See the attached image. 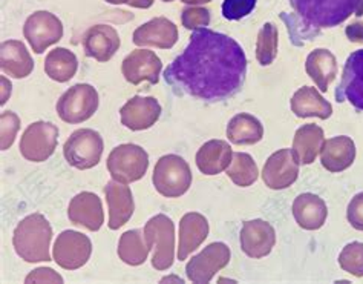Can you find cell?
Instances as JSON below:
<instances>
[{"instance_id":"cell-1","label":"cell","mask_w":363,"mask_h":284,"mask_svg":"<svg viewBox=\"0 0 363 284\" xmlns=\"http://www.w3.org/2000/svg\"><path fill=\"white\" fill-rule=\"evenodd\" d=\"M247 79V57L230 36L199 28L192 33L183 54L164 71V80L177 96L203 102L235 97Z\"/></svg>"},{"instance_id":"cell-2","label":"cell","mask_w":363,"mask_h":284,"mask_svg":"<svg viewBox=\"0 0 363 284\" xmlns=\"http://www.w3.org/2000/svg\"><path fill=\"white\" fill-rule=\"evenodd\" d=\"M293 11L281 13L293 45L302 46L327 28L339 26L351 16H363V0H290Z\"/></svg>"},{"instance_id":"cell-3","label":"cell","mask_w":363,"mask_h":284,"mask_svg":"<svg viewBox=\"0 0 363 284\" xmlns=\"http://www.w3.org/2000/svg\"><path fill=\"white\" fill-rule=\"evenodd\" d=\"M52 227L42 214L28 215L16 226L13 246L16 253L26 263L51 261Z\"/></svg>"},{"instance_id":"cell-4","label":"cell","mask_w":363,"mask_h":284,"mask_svg":"<svg viewBox=\"0 0 363 284\" xmlns=\"http://www.w3.org/2000/svg\"><path fill=\"white\" fill-rule=\"evenodd\" d=\"M192 169L183 157L169 154L161 157L152 174V183L157 191L167 198L184 195L192 186Z\"/></svg>"},{"instance_id":"cell-5","label":"cell","mask_w":363,"mask_h":284,"mask_svg":"<svg viewBox=\"0 0 363 284\" xmlns=\"http://www.w3.org/2000/svg\"><path fill=\"white\" fill-rule=\"evenodd\" d=\"M145 235L152 253V266L167 271L175 260V224L164 214H158L146 223Z\"/></svg>"},{"instance_id":"cell-6","label":"cell","mask_w":363,"mask_h":284,"mask_svg":"<svg viewBox=\"0 0 363 284\" xmlns=\"http://www.w3.org/2000/svg\"><path fill=\"white\" fill-rule=\"evenodd\" d=\"M99 105L100 97L97 89L92 84L79 83L62 94L55 109L65 123L79 125V123L89 120L97 112Z\"/></svg>"},{"instance_id":"cell-7","label":"cell","mask_w":363,"mask_h":284,"mask_svg":"<svg viewBox=\"0 0 363 284\" xmlns=\"http://www.w3.org/2000/svg\"><path fill=\"white\" fill-rule=\"evenodd\" d=\"M149 168V155L138 145L124 143L111 151L108 157V170L112 180L120 183L138 182Z\"/></svg>"},{"instance_id":"cell-8","label":"cell","mask_w":363,"mask_h":284,"mask_svg":"<svg viewBox=\"0 0 363 284\" xmlns=\"http://www.w3.org/2000/svg\"><path fill=\"white\" fill-rule=\"evenodd\" d=\"M103 149L104 143L99 132L83 128L74 131L71 137L65 141L63 155L71 166L86 170L100 163Z\"/></svg>"},{"instance_id":"cell-9","label":"cell","mask_w":363,"mask_h":284,"mask_svg":"<svg viewBox=\"0 0 363 284\" xmlns=\"http://www.w3.org/2000/svg\"><path fill=\"white\" fill-rule=\"evenodd\" d=\"M57 141L59 128L51 121H35L25 129L18 149L28 162L42 163L55 153Z\"/></svg>"},{"instance_id":"cell-10","label":"cell","mask_w":363,"mask_h":284,"mask_svg":"<svg viewBox=\"0 0 363 284\" xmlns=\"http://www.w3.org/2000/svg\"><path fill=\"white\" fill-rule=\"evenodd\" d=\"M23 36L35 54H43L50 46L62 40L63 23L50 11H35L26 18Z\"/></svg>"},{"instance_id":"cell-11","label":"cell","mask_w":363,"mask_h":284,"mask_svg":"<svg viewBox=\"0 0 363 284\" xmlns=\"http://www.w3.org/2000/svg\"><path fill=\"white\" fill-rule=\"evenodd\" d=\"M232 252L225 243H212L204 251L192 257L186 264L187 278L196 284H207L213 280L219 271L230 263Z\"/></svg>"},{"instance_id":"cell-12","label":"cell","mask_w":363,"mask_h":284,"mask_svg":"<svg viewBox=\"0 0 363 284\" xmlns=\"http://www.w3.org/2000/svg\"><path fill=\"white\" fill-rule=\"evenodd\" d=\"M92 253L89 236L77 231H63L54 243L52 257L60 268L77 271L83 268Z\"/></svg>"},{"instance_id":"cell-13","label":"cell","mask_w":363,"mask_h":284,"mask_svg":"<svg viewBox=\"0 0 363 284\" xmlns=\"http://www.w3.org/2000/svg\"><path fill=\"white\" fill-rule=\"evenodd\" d=\"M299 177V162L293 149L284 148L276 151L267 160L262 169V180L265 186L274 191L290 187Z\"/></svg>"},{"instance_id":"cell-14","label":"cell","mask_w":363,"mask_h":284,"mask_svg":"<svg viewBox=\"0 0 363 284\" xmlns=\"http://www.w3.org/2000/svg\"><path fill=\"white\" fill-rule=\"evenodd\" d=\"M334 96L339 103L350 102L356 109L363 111V50L354 51L347 59Z\"/></svg>"},{"instance_id":"cell-15","label":"cell","mask_w":363,"mask_h":284,"mask_svg":"<svg viewBox=\"0 0 363 284\" xmlns=\"http://www.w3.org/2000/svg\"><path fill=\"white\" fill-rule=\"evenodd\" d=\"M161 70L162 62L160 57L154 51L141 48L133 50L121 63V72L130 84H140L141 82L157 84Z\"/></svg>"},{"instance_id":"cell-16","label":"cell","mask_w":363,"mask_h":284,"mask_svg":"<svg viewBox=\"0 0 363 284\" xmlns=\"http://www.w3.org/2000/svg\"><path fill=\"white\" fill-rule=\"evenodd\" d=\"M240 243L247 257L264 258L276 244L274 227L261 219L245 222L240 234Z\"/></svg>"},{"instance_id":"cell-17","label":"cell","mask_w":363,"mask_h":284,"mask_svg":"<svg viewBox=\"0 0 363 284\" xmlns=\"http://www.w3.org/2000/svg\"><path fill=\"white\" fill-rule=\"evenodd\" d=\"M161 105L155 97L135 96L128 100L120 109L121 125L130 131H146L158 121Z\"/></svg>"},{"instance_id":"cell-18","label":"cell","mask_w":363,"mask_h":284,"mask_svg":"<svg viewBox=\"0 0 363 284\" xmlns=\"http://www.w3.org/2000/svg\"><path fill=\"white\" fill-rule=\"evenodd\" d=\"M132 42L137 46L170 50L178 42V26L167 17H155L133 31Z\"/></svg>"},{"instance_id":"cell-19","label":"cell","mask_w":363,"mask_h":284,"mask_svg":"<svg viewBox=\"0 0 363 284\" xmlns=\"http://www.w3.org/2000/svg\"><path fill=\"white\" fill-rule=\"evenodd\" d=\"M84 54L97 62H109L120 50V36L113 26L94 25L83 34Z\"/></svg>"},{"instance_id":"cell-20","label":"cell","mask_w":363,"mask_h":284,"mask_svg":"<svg viewBox=\"0 0 363 284\" xmlns=\"http://www.w3.org/2000/svg\"><path fill=\"white\" fill-rule=\"evenodd\" d=\"M104 195H106V202L109 206V229L117 231L120 227L126 224L135 211V203H133V197L130 187L126 183L116 182L111 180L104 187Z\"/></svg>"},{"instance_id":"cell-21","label":"cell","mask_w":363,"mask_h":284,"mask_svg":"<svg viewBox=\"0 0 363 284\" xmlns=\"http://www.w3.org/2000/svg\"><path fill=\"white\" fill-rule=\"evenodd\" d=\"M68 219L75 226H83L88 231H99L104 223L103 204L99 195L80 192L75 195L68 207Z\"/></svg>"},{"instance_id":"cell-22","label":"cell","mask_w":363,"mask_h":284,"mask_svg":"<svg viewBox=\"0 0 363 284\" xmlns=\"http://www.w3.org/2000/svg\"><path fill=\"white\" fill-rule=\"evenodd\" d=\"M208 222L199 212H189L179 222L178 260L184 261L194 251L204 243L208 235Z\"/></svg>"},{"instance_id":"cell-23","label":"cell","mask_w":363,"mask_h":284,"mask_svg":"<svg viewBox=\"0 0 363 284\" xmlns=\"http://www.w3.org/2000/svg\"><path fill=\"white\" fill-rule=\"evenodd\" d=\"M356 160V145L351 137L339 136L325 140L320 151V163L330 173H342Z\"/></svg>"},{"instance_id":"cell-24","label":"cell","mask_w":363,"mask_h":284,"mask_svg":"<svg viewBox=\"0 0 363 284\" xmlns=\"http://www.w3.org/2000/svg\"><path fill=\"white\" fill-rule=\"evenodd\" d=\"M0 68L14 79H25L34 70V60L23 42L6 40L0 45Z\"/></svg>"},{"instance_id":"cell-25","label":"cell","mask_w":363,"mask_h":284,"mask_svg":"<svg viewBox=\"0 0 363 284\" xmlns=\"http://www.w3.org/2000/svg\"><path fill=\"white\" fill-rule=\"evenodd\" d=\"M293 217L305 231H318L327 222L328 207L320 197L305 192L296 197L293 203Z\"/></svg>"},{"instance_id":"cell-26","label":"cell","mask_w":363,"mask_h":284,"mask_svg":"<svg viewBox=\"0 0 363 284\" xmlns=\"http://www.w3.org/2000/svg\"><path fill=\"white\" fill-rule=\"evenodd\" d=\"M233 158L232 146L224 140H210L196 153V166L204 175H216L227 170Z\"/></svg>"},{"instance_id":"cell-27","label":"cell","mask_w":363,"mask_h":284,"mask_svg":"<svg viewBox=\"0 0 363 284\" xmlns=\"http://www.w3.org/2000/svg\"><path fill=\"white\" fill-rule=\"evenodd\" d=\"M305 71L322 92H327L330 84L336 80L337 60L330 50L318 48L308 54Z\"/></svg>"},{"instance_id":"cell-28","label":"cell","mask_w":363,"mask_h":284,"mask_svg":"<svg viewBox=\"0 0 363 284\" xmlns=\"http://www.w3.org/2000/svg\"><path fill=\"white\" fill-rule=\"evenodd\" d=\"M325 143L323 129L314 123L301 126L293 138V153L299 165H311L318 158Z\"/></svg>"},{"instance_id":"cell-29","label":"cell","mask_w":363,"mask_h":284,"mask_svg":"<svg viewBox=\"0 0 363 284\" xmlns=\"http://www.w3.org/2000/svg\"><path fill=\"white\" fill-rule=\"evenodd\" d=\"M291 111L296 117L307 119V117H318L327 120L331 117L333 106L331 103L325 100L318 89L311 87H303L294 92L291 97Z\"/></svg>"},{"instance_id":"cell-30","label":"cell","mask_w":363,"mask_h":284,"mask_svg":"<svg viewBox=\"0 0 363 284\" xmlns=\"http://www.w3.org/2000/svg\"><path fill=\"white\" fill-rule=\"evenodd\" d=\"M227 137L233 145H255L262 140L264 126L252 114H236L227 125Z\"/></svg>"},{"instance_id":"cell-31","label":"cell","mask_w":363,"mask_h":284,"mask_svg":"<svg viewBox=\"0 0 363 284\" xmlns=\"http://www.w3.org/2000/svg\"><path fill=\"white\" fill-rule=\"evenodd\" d=\"M79 70L75 54L66 48H55L48 53L45 59V72L54 82L65 83L71 80Z\"/></svg>"},{"instance_id":"cell-32","label":"cell","mask_w":363,"mask_h":284,"mask_svg":"<svg viewBox=\"0 0 363 284\" xmlns=\"http://www.w3.org/2000/svg\"><path fill=\"white\" fill-rule=\"evenodd\" d=\"M149 244L146 240L145 231L140 229H132L124 232L120 236L118 241V257L123 263L129 264V266H140V264H145L149 255Z\"/></svg>"},{"instance_id":"cell-33","label":"cell","mask_w":363,"mask_h":284,"mask_svg":"<svg viewBox=\"0 0 363 284\" xmlns=\"http://www.w3.org/2000/svg\"><path fill=\"white\" fill-rule=\"evenodd\" d=\"M227 177L236 186L248 187L259 177V169H257V165L250 154L233 153L232 163L227 168Z\"/></svg>"},{"instance_id":"cell-34","label":"cell","mask_w":363,"mask_h":284,"mask_svg":"<svg viewBox=\"0 0 363 284\" xmlns=\"http://www.w3.org/2000/svg\"><path fill=\"white\" fill-rule=\"evenodd\" d=\"M279 31L274 23L267 22L257 33L256 40V59L261 66H269L278 57Z\"/></svg>"},{"instance_id":"cell-35","label":"cell","mask_w":363,"mask_h":284,"mask_svg":"<svg viewBox=\"0 0 363 284\" xmlns=\"http://www.w3.org/2000/svg\"><path fill=\"white\" fill-rule=\"evenodd\" d=\"M339 266L351 275L363 277V243L352 241L342 249L339 255Z\"/></svg>"},{"instance_id":"cell-36","label":"cell","mask_w":363,"mask_h":284,"mask_svg":"<svg viewBox=\"0 0 363 284\" xmlns=\"http://www.w3.org/2000/svg\"><path fill=\"white\" fill-rule=\"evenodd\" d=\"M210 11L203 6H189L183 9L181 14V22L183 26L190 31L199 30V28H207L210 25Z\"/></svg>"},{"instance_id":"cell-37","label":"cell","mask_w":363,"mask_h":284,"mask_svg":"<svg viewBox=\"0 0 363 284\" xmlns=\"http://www.w3.org/2000/svg\"><path fill=\"white\" fill-rule=\"evenodd\" d=\"M257 0H224L223 16L227 21H241L256 8Z\"/></svg>"},{"instance_id":"cell-38","label":"cell","mask_w":363,"mask_h":284,"mask_svg":"<svg viewBox=\"0 0 363 284\" xmlns=\"http://www.w3.org/2000/svg\"><path fill=\"white\" fill-rule=\"evenodd\" d=\"M0 120H2V145H0V148H2V151H6L8 148H11L17 131L21 129V119L14 112L6 111L2 112Z\"/></svg>"},{"instance_id":"cell-39","label":"cell","mask_w":363,"mask_h":284,"mask_svg":"<svg viewBox=\"0 0 363 284\" xmlns=\"http://www.w3.org/2000/svg\"><path fill=\"white\" fill-rule=\"evenodd\" d=\"M347 219L354 229L363 231V192L354 195V198L350 202Z\"/></svg>"},{"instance_id":"cell-40","label":"cell","mask_w":363,"mask_h":284,"mask_svg":"<svg viewBox=\"0 0 363 284\" xmlns=\"http://www.w3.org/2000/svg\"><path fill=\"white\" fill-rule=\"evenodd\" d=\"M63 283V278L59 275V273L54 272L51 268H39L33 271L30 275L26 277L25 283L30 284V283Z\"/></svg>"},{"instance_id":"cell-41","label":"cell","mask_w":363,"mask_h":284,"mask_svg":"<svg viewBox=\"0 0 363 284\" xmlns=\"http://www.w3.org/2000/svg\"><path fill=\"white\" fill-rule=\"evenodd\" d=\"M104 2H108L111 5H123L126 4L129 6L133 8H140V9H147L152 5H154L155 0H104Z\"/></svg>"},{"instance_id":"cell-42","label":"cell","mask_w":363,"mask_h":284,"mask_svg":"<svg viewBox=\"0 0 363 284\" xmlns=\"http://www.w3.org/2000/svg\"><path fill=\"white\" fill-rule=\"evenodd\" d=\"M347 36L351 42H363V23L356 22L347 28Z\"/></svg>"},{"instance_id":"cell-43","label":"cell","mask_w":363,"mask_h":284,"mask_svg":"<svg viewBox=\"0 0 363 284\" xmlns=\"http://www.w3.org/2000/svg\"><path fill=\"white\" fill-rule=\"evenodd\" d=\"M181 2L195 6V5H206V4H208V2H212V0H181Z\"/></svg>"},{"instance_id":"cell-44","label":"cell","mask_w":363,"mask_h":284,"mask_svg":"<svg viewBox=\"0 0 363 284\" xmlns=\"http://www.w3.org/2000/svg\"><path fill=\"white\" fill-rule=\"evenodd\" d=\"M162 2H166V4H169V2H174V0H162Z\"/></svg>"}]
</instances>
